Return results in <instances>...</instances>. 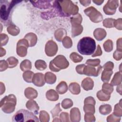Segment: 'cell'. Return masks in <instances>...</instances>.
<instances>
[{
  "label": "cell",
  "instance_id": "obj_22",
  "mask_svg": "<svg viewBox=\"0 0 122 122\" xmlns=\"http://www.w3.org/2000/svg\"><path fill=\"white\" fill-rule=\"evenodd\" d=\"M84 105L83 107V110L85 113L89 112L94 114L95 112L94 105L96 103L93 102H84Z\"/></svg>",
  "mask_w": 122,
  "mask_h": 122
},
{
  "label": "cell",
  "instance_id": "obj_1",
  "mask_svg": "<svg viewBox=\"0 0 122 122\" xmlns=\"http://www.w3.org/2000/svg\"><path fill=\"white\" fill-rule=\"evenodd\" d=\"M77 50L82 55H90L93 54L96 50L95 40L90 37L82 38L78 43Z\"/></svg>",
  "mask_w": 122,
  "mask_h": 122
},
{
  "label": "cell",
  "instance_id": "obj_13",
  "mask_svg": "<svg viewBox=\"0 0 122 122\" xmlns=\"http://www.w3.org/2000/svg\"><path fill=\"white\" fill-rule=\"evenodd\" d=\"M71 33L72 37H74L80 35L82 31V26L80 23L71 22Z\"/></svg>",
  "mask_w": 122,
  "mask_h": 122
},
{
  "label": "cell",
  "instance_id": "obj_51",
  "mask_svg": "<svg viewBox=\"0 0 122 122\" xmlns=\"http://www.w3.org/2000/svg\"><path fill=\"white\" fill-rule=\"evenodd\" d=\"M122 39L120 38V39H118L117 41V50L122 51Z\"/></svg>",
  "mask_w": 122,
  "mask_h": 122
},
{
  "label": "cell",
  "instance_id": "obj_24",
  "mask_svg": "<svg viewBox=\"0 0 122 122\" xmlns=\"http://www.w3.org/2000/svg\"><path fill=\"white\" fill-rule=\"evenodd\" d=\"M122 82V73L121 72H116L111 82V84L112 86L119 85Z\"/></svg>",
  "mask_w": 122,
  "mask_h": 122
},
{
  "label": "cell",
  "instance_id": "obj_53",
  "mask_svg": "<svg viewBox=\"0 0 122 122\" xmlns=\"http://www.w3.org/2000/svg\"><path fill=\"white\" fill-rule=\"evenodd\" d=\"M0 95H1L3 93L5 92V85L2 82H0Z\"/></svg>",
  "mask_w": 122,
  "mask_h": 122
},
{
  "label": "cell",
  "instance_id": "obj_3",
  "mask_svg": "<svg viewBox=\"0 0 122 122\" xmlns=\"http://www.w3.org/2000/svg\"><path fill=\"white\" fill-rule=\"evenodd\" d=\"M39 122L38 118L32 112L25 109H20L12 117V122Z\"/></svg>",
  "mask_w": 122,
  "mask_h": 122
},
{
  "label": "cell",
  "instance_id": "obj_30",
  "mask_svg": "<svg viewBox=\"0 0 122 122\" xmlns=\"http://www.w3.org/2000/svg\"><path fill=\"white\" fill-rule=\"evenodd\" d=\"M20 68L21 71H25L29 70L31 68V63L28 60H24L20 64Z\"/></svg>",
  "mask_w": 122,
  "mask_h": 122
},
{
  "label": "cell",
  "instance_id": "obj_17",
  "mask_svg": "<svg viewBox=\"0 0 122 122\" xmlns=\"http://www.w3.org/2000/svg\"><path fill=\"white\" fill-rule=\"evenodd\" d=\"M24 39H26L28 41L30 47L34 46L36 44L37 41V36L35 35V34L32 32H30L24 36Z\"/></svg>",
  "mask_w": 122,
  "mask_h": 122
},
{
  "label": "cell",
  "instance_id": "obj_18",
  "mask_svg": "<svg viewBox=\"0 0 122 122\" xmlns=\"http://www.w3.org/2000/svg\"><path fill=\"white\" fill-rule=\"evenodd\" d=\"M24 93L25 97L30 100L36 98L38 95L37 91L31 87H28L26 88L25 90Z\"/></svg>",
  "mask_w": 122,
  "mask_h": 122
},
{
  "label": "cell",
  "instance_id": "obj_8",
  "mask_svg": "<svg viewBox=\"0 0 122 122\" xmlns=\"http://www.w3.org/2000/svg\"><path fill=\"white\" fill-rule=\"evenodd\" d=\"M29 46L28 41L23 39L19 40L17 44V53L20 57H24L27 53V48Z\"/></svg>",
  "mask_w": 122,
  "mask_h": 122
},
{
  "label": "cell",
  "instance_id": "obj_40",
  "mask_svg": "<svg viewBox=\"0 0 122 122\" xmlns=\"http://www.w3.org/2000/svg\"><path fill=\"white\" fill-rule=\"evenodd\" d=\"M73 105L72 101L70 99H65L61 102V106L63 108L67 109L70 108Z\"/></svg>",
  "mask_w": 122,
  "mask_h": 122
},
{
  "label": "cell",
  "instance_id": "obj_4",
  "mask_svg": "<svg viewBox=\"0 0 122 122\" xmlns=\"http://www.w3.org/2000/svg\"><path fill=\"white\" fill-rule=\"evenodd\" d=\"M69 65V62L65 56L59 55L50 61L49 68L51 71L58 72L61 70L67 68Z\"/></svg>",
  "mask_w": 122,
  "mask_h": 122
},
{
  "label": "cell",
  "instance_id": "obj_12",
  "mask_svg": "<svg viewBox=\"0 0 122 122\" xmlns=\"http://www.w3.org/2000/svg\"><path fill=\"white\" fill-rule=\"evenodd\" d=\"M44 76L42 73H37L34 74L32 78L33 84L38 87H41L45 84Z\"/></svg>",
  "mask_w": 122,
  "mask_h": 122
},
{
  "label": "cell",
  "instance_id": "obj_43",
  "mask_svg": "<svg viewBox=\"0 0 122 122\" xmlns=\"http://www.w3.org/2000/svg\"><path fill=\"white\" fill-rule=\"evenodd\" d=\"M60 103H58L56 105L55 108L51 111V113H52L53 118L55 117V116H58L59 112L61 111V110L60 109Z\"/></svg>",
  "mask_w": 122,
  "mask_h": 122
},
{
  "label": "cell",
  "instance_id": "obj_47",
  "mask_svg": "<svg viewBox=\"0 0 122 122\" xmlns=\"http://www.w3.org/2000/svg\"><path fill=\"white\" fill-rule=\"evenodd\" d=\"M113 58L116 60H120L122 59V51H115L113 53Z\"/></svg>",
  "mask_w": 122,
  "mask_h": 122
},
{
  "label": "cell",
  "instance_id": "obj_49",
  "mask_svg": "<svg viewBox=\"0 0 122 122\" xmlns=\"http://www.w3.org/2000/svg\"><path fill=\"white\" fill-rule=\"evenodd\" d=\"M102 54V51L101 50V48L100 45H98L96 51L94 53H93V54H92V57H95L97 56H101Z\"/></svg>",
  "mask_w": 122,
  "mask_h": 122
},
{
  "label": "cell",
  "instance_id": "obj_21",
  "mask_svg": "<svg viewBox=\"0 0 122 122\" xmlns=\"http://www.w3.org/2000/svg\"><path fill=\"white\" fill-rule=\"evenodd\" d=\"M57 92L59 94H64L68 90V86L66 82L62 81L59 83L56 88Z\"/></svg>",
  "mask_w": 122,
  "mask_h": 122
},
{
  "label": "cell",
  "instance_id": "obj_23",
  "mask_svg": "<svg viewBox=\"0 0 122 122\" xmlns=\"http://www.w3.org/2000/svg\"><path fill=\"white\" fill-rule=\"evenodd\" d=\"M69 89L71 92L73 94H78L81 92V88L79 84L76 82L70 83Z\"/></svg>",
  "mask_w": 122,
  "mask_h": 122
},
{
  "label": "cell",
  "instance_id": "obj_46",
  "mask_svg": "<svg viewBox=\"0 0 122 122\" xmlns=\"http://www.w3.org/2000/svg\"><path fill=\"white\" fill-rule=\"evenodd\" d=\"M8 67H9V66L7 61H6L5 60L0 61V71L6 70Z\"/></svg>",
  "mask_w": 122,
  "mask_h": 122
},
{
  "label": "cell",
  "instance_id": "obj_50",
  "mask_svg": "<svg viewBox=\"0 0 122 122\" xmlns=\"http://www.w3.org/2000/svg\"><path fill=\"white\" fill-rule=\"evenodd\" d=\"M119 21V19H118L116 20H115L114 22V27H115L116 29L121 30H122V21L118 23Z\"/></svg>",
  "mask_w": 122,
  "mask_h": 122
},
{
  "label": "cell",
  "instance_id": "obj_2",
  "mask_svg": "<svg viewBox=\"0 0 122 122\" xmlns=\"http://www.w3.org/2000/svg\"><path fill=\"white\" fill-rule=\"evenodd\" d=\"M22 1L19 0H0V15L1 21L3 23H7L9 24L10 23V18L11 11L13 7L18 3Z\"/></svg>",
  "mask_w": 122,
  "mask_h": 122
},
{
  "label": "cell",
  "instance_id": "obj_11",
  "mask_svg": "<svg viewBox=\"0 0 122 122\" xmlns=\"http://www.w3.org/2000/svg\"><path fill=\"white\" fill-rule=\"evenodd\" d=\"M102 69V66L101 65L98 66L97 68L89 65H85L83 70V74L89 76L97 77L100 74Z\"/></svg>",
  "mask_w": 122,
  "mask_h": 122
},
{
  "label": "cell",
  "instance_id": "obj_15",
  "mask_svg": "<svg viewBox=\"0 0 122 122\" xmlns=\"http://www.w3.org/2000/svg\"><path fill=\"white\" fill-rule=\"evenodd\" d=\"M105 30L102 28L96 29L93 32V35L97 41L102 40L106 36Z\"/></svg>",
  "mask_w": 122,
  "mask_h": 122
},
{
  "label": "cell",
  "instance_id": "obj_48",
  "mask_svg": "<svg viewBox=\"0 0 122 122\" xmlns=\"http://www.w3.org/2000/svg\"><path fill=\"white\" fill-rule=\"evenodd\" d=\"M85 66V65L83 64L78 65L76 67V71L79 74H83V70L84 69V67Z\"/></svg>",
  "mask_w": 122,
  "mask_h": 122
},
{
  "label": "cell",
  "instance_id": "obj_25",
  "mask_svg": "<svg viewBox=\"0 0 122 122\" xmlns=\"http://www.w3.org/2000/svg\"><path fill=\"white\" fill-rule=\"evenodd\" d=\"M67 34L66 30L63 29H59L56 30L54 33L55 39L59 41H62L63 39V36Z\"/></svg>",
  "mask_w": 122,
  "mask_h": 122
},
{
  "label": "cell",
  "instance_id": "obj_54",
  "mask_svg": "<svg viewBox=\"0 0 122 122\" xmlns=\"http://www.w3.org/2000/svg\"><path fill=\"white\" fill-rule=\"evenodd\" d=\"M5 54H6V51H5V49L2 48V47H1L0 48V56L2 57V56L5 55Z\"/></svg>",
  "mask_w": 122,
  "mask_h": 122
},
{
  "label": "cell",
  "instance_id": "obj_29",
  "mask_svg": "<svg viewBox=\"0 0 122 122\" xmlns=\"http://www.w3.org/2000/svg\"><path fill=\"white\" fill-rule=\"evenodd\" d=\"M113 71H107L104 70L102 72L101 79L102 81L104 82H108L110 80L111 75L112 74Z\"/></svg>",
  "mask_w": 122,
  "mask_h": 122
},
{
  "label": "cell",
  "instance_id": "obj_27",
  "mask_svg": "<svg viewBox=\"0 0 122 122\" xmlns=\"http://www.w3.org/2000/svg\"><path fill=\"white\" fill-rule=\"evenodd\" d=\"M112 107L109 104L102 105L99 107L100 112L103 115H107L112 111Z\"/></svg>",
  "mask_w": 122,
  "mask_h": 122
},
{
  "label": "cell",
  "instance_id": "obj_14",
  "mask_svg": "<svg viewBox=\"0 0 122 122\" xmlns=\"http://www.w3.org/2000/svg\"><path fill=\"white\" fill-rule=\"evenodd\" d=\"M93 85L94 82L93 80L89 77L85 78L81 82V86L83 89L86 91L92 90Z\"/></svg>",
  "mask_w": 122,
  "mask_h": 122
},
{
  "label": "cell",
  "instance_id": "obj_39",
  "mask_svg": "<svg viewBox=\"0 0 122 122\" xmlns=\"http://www.w3.org/2000/svg\"><path fill=\"white\" fill-rule=\"evenodd\" d=\"M63 46L66 48H70L72 45V42L71 40L69 37H64L62 41Z\"/></svg>",
  "mask_w": 122,
  "mask_h": 122
},
{
  "label": "cell",
  "instance_id": "obj_26",
  "mask_svg": "<svg viewBox=\"0 0 122 122\" xmlns=\"http://www.w3.org/2000/svg\"><path fill=\"white\" fill-rule=\"evenodd\" d=\"M71 113V121H75L76 118L81 120V113L79 110L77 108H73L71 109L70 111Z\"/></svg>",
  "mask_w": 122,
  "mask_h": 122
},
{
  "label": "cell",
  "instance_id": "obj_19",
  "mask_svg": "<svg viewBox=\"0 0 122 122\" xmlns=\"http://www.w3.org/2000/svg\"><path fill=\"white\" fill-rule=\"evenodd\" d=\"M46 98L48 100L56 101L59 99V95L54 90H48L46 94Z\"/></svg>",
  "mask_w": 122,
  "mask_h": 122
},
{
  "label": "cell",
  "instance_id": "obj_16",
  "mask_svg": "<svg viewBox=\"0 0 122 122\" xmlns=\"http://www.w3.org/2000/svg\"><path fill=\"white\" fill-rule=\"evenodd\" d=\"M26 107L30 111H32L34 114H37L38 113V110L39 107L36 102L33 101L32 99L27 102L26 104Z\"/></svg>",
  "mask_w": 122,
  "mask_h": 122
},
{
  "label": "cell",
  "instance_id": "obj_20",
  "mask_svg": "<svg viewBox=\"0 0 122 122\" xmlns=\"http://www.w3.org/2000/svg\"><path fill=\"white\" fill-rule=\"evenodd\" d=\"M44 78L46 82L50 84L55 83L56 80V75L51 72H47L45 74Z\"/></svg>",
  "mask_w": 122,
  "mask_h": 122
},
{
  "label": "cell",
  "instance_id": "obj_33",
  "mask_svg": "<svg viewBox=\"0 0 122 122\" xmlns=\"http://www.w3.org/2000/svg\"><path fill=\"white\" fill-rule=\"evenodd\" d=\"M35 66L37 70L42 71L47 68V64L44 61L38 60L36 61L35 63Z\"/></svg>",
  "mask_w": 122,
  "mask_h": 122
},
{
  "label": "cell",
  "instance_id": "obj_42",
  "mask_svg": "<svg viewBox=\"0 0 122 122\" xmlns=\"http://www.w3.org/2000/svg\"><path fill=\"white\" fill-rule=\"evenodd\" d=\"M100 60L98 59L94 60L89 59L86 61V64L91 66H97L100 64Z\"/></svg>",
  "mask_w": 122,
  "mask_h": 122
},
{
  "label": "cell",
  "instance_id": "obj_55",
  "mask_svg": "<svg viewBox=\"0 0 122 122\" xmlns=\"http://www.w3.org/2000/svg\"><path fill=\"white\" fill-rule=\"evenodd\" d=\"M92 1L95 3L96 5H101L103 2H104V0H92Z\"/></svg>",
  "mask_w": 122,
  "mask_h": 122
},
{
  "label": "cell",
  "instance_id": "obj_6",
  "mask_svg": "<svg viewBox=\"0 0 122 122\" xmlns=\"http://www.w3.org/2000/svg\"><path fill=\"white\" fill-rule=\"evenodd\" d=\"M60 4L64 16L75 15L78 13V7L71 0L58 1Z\"/></svg>",
  "mask_w": 122,
  "mask_h": 122
},
{
  "label": "cell",
  "instance_id": "obj_35",
  "mask_svg": "<svg viewBox=\"0 0 122 122\" xmlns=\"http://www.w3.org/2000/svg\"><path fill=\"white\" fill-rule=\"evenodd\" d=\"M103 48L105 51L110 52L113 49V42L111 40L106 41L103 43Z\"/></svg>",
  "mask_w": 122,
  "mask_h": 122
},
{
  "label": "cell",
  "instance_id": "obj_31",
  "mask_svg": "<svg viewBox=\"0 0 122 122\" xmlns=\"http://www.w3.org/2000/svg\"><path fill=\"white\" fill-rule=\"evenodd\" d=\"M97 97L101 101H107L109 100L111 95L104 93L102 90L98 91L97 93Z\"/></svg>",
  "mask_w": 122,
  "mask_h": 122
},
{
  "label": "cell",
  "instance_id": "obj_44",
  "mask_svg": "<svg viewBox=\"0 0 122 122\" xmlns=\"http://www.w3.org/2000/svg\"><path fill=\"white\" fill-rule=\"evenodd\" d=\"M9 41V37L6 34H0V46L5 45Z\"/></svg>",
  "mask_w": 122,
  "mask_h": 122
},
{
  "label": "cell",
  "instance_id": "obj_7",
  "mask_svg": "<svg viewBox=\"0 0 122 122\" xmlns=\"http://www.w3.org/2000/svg\"><path fill=\"white\" fill-rule=\"evenodd\" d=\"M84 12L87 16L90 17L91 20L92 22L98 23L103 20V16L101 13L93 6L86 9Z\"/></svg>",
  "mask_w": 122,
  "mask_h": 122
},
{
  "label": "cell",
  "instance_id": "obj_37",
  "mask_svg": "<svg viewBox=\"0 0 122 122\" xmlns=\"http://www.w3.org/2000/svg\"><path fill=\"white\" fill-rule=\"evenodd\" d=\"M7 62L8 64L9 68H13L17 66L18 63V60L14 57H10L7 60Z\"/></svg>",
  "mask_w": 122,
  "mask_h": 122
},
{
  "label": "cell",
  "instance_id": "obj_34",
  "mask_svg": "<svg viewBox=\"0 0 122 122\" xmlns=\"http://www.w3.org/2000/svg\"><path fill=\"white\" fill-rule=\"evenodd\" d=\"M34 73L31 71H25L22 76L24 81L27 82H32V78L34 75Z\"/></svg>",
  "mask_w": 122,
  "mask_h": 122
},
{
  "label": "cell",
  "instance_id": "obj_45",
  "mask_svg": "<svg viewBox=\"0 0 122 122\" xmlns=\"http://www.w3.org/2000/svg\"><path fill=\"white\" fill-rule=\"evenodd\" d=\"M113 63L111 61H108L103 65V68L104 70L107 71H111L113 68Z\"/></svg>",
  "mask_w": 122,
  "mask_h": 122
},
{
  "label": "cell",
  "instance_id": "obj_41",
  "mask_svg": "<svg viewBox=\"0 0 122 122\" xmlns=\"http://www.w3.org/2000/svg\"><path fill=\"white\" fill-rule=\"evenodd\" d=\"M121 102V100H120V102L119 103H117L115 105V106L114 107V112L112 113L113 115H115L118 117L122 116V110L119 111V110L122 109Z\"/></svg>",
  "mask_w": 122,
  "mask_h": 122
},
{
  "label": "cell",
  "instance_id": "obj_38",
  "mask_svg": "<svg viewBox=\"0 0 122 122\" xmlns=\"http://www.w3.org/2000/svg\"><path fill=\"white\" fill-rule=\"evenodd\" d=\"M115 20L112 18L105 19L103 21V25L106 28H113L114 27V22Z\"/></svg>",
  "mask_w": 122,
  "mask_h": 122
},
{
  "label": "cell",
  "instance_id": "obj_32",
  "mask_svg": "<svg viewBox=\"0 0 122 122\" xmlns=\"http://www.w3.org/2000/svg\"><path fill=\"white\" fill-rule=\"evenodd\" d=\"M102 90L106 94L110 95L113 92V88L111 84H109L106 82V83H104L102 85Z\"/></svg>",
  "mask_w": 122,
  "mask_h": 122
},
{
  "label": "cell",
  "instance_id": "obj_28",
  "mask_svg": "<svg viewBox=\"0 0 122 122\" xmlns=\"http://www.w3.org/2000/svg\"><path fill=\"white\" fill-rule=\"evenodd\" d=\"M7 30L9 33L13 36H16L20 32L19 28L13 23H12L9 27H8Z\"/></svg>",
  "mask_w": 122,
  "mask_h": 122
},
{
  "label": "cell",
  "instance_id": "obj_36",
  "mask_svg": "<svg viewBox=\"0 0 122 122\" xmlns=\"http://www.w3.org/2000/svg\"><path fill=\"white\" fill-rule=\"evenodd\" d=\"M71 59L74 62H81L82 59L83 57L80 55H79L77 53L73 52H72L70 56Z\"/></svg>",
  "mask_w": 122,
  "mask_h": 122
},
{
  "label": "cell",
  "instance_id": "obj_52",
  "mask_svg": "<svg viewBox=\"0 0 122 122\" xmlns=\"http://www.w3.org/2000/svg\"><path fill=\"white\" fill-rule=\"evenodd\" d=\"M91 0H80V2L83 6H87L90 4Z\"/></svg>",
  "mask_w": 122,
  "mask_h": 122
},
{
  "label": "cell",
  "instance_id": "obj_10",
  "mask_svg": "<svg viewBox=\"0 0 122 122\" xmlns=\"http://www.w3.org/2000/svg\"><path fill=\"white\" fill-rule=\"evenodd\" d=\"M58 51V45L52 40L48 41L45 45V51L47 56L51 57L54 56Z\"/></svg>",
  "mask_w": 122,
  "mask_h": 122
},
{
  "label": "cell",
  "instance_id": "obj_9",
  "mask_svg": "<svg viewBox=\"0 0 122 122\" xmlns=\"http://www.w3.org/2000/svg\"><path fill=\"white\" fill-rule=\"evenodd\" d=\"M119 5L118 0H108L103 8L104 13L107 15H112L115 13Z\"/></svg>",
  "mask_w": 122,
  "mask_h": 122
},
{
  "label": "cell",
  "instance_id": "obj_5",
  "mask_svg": "<svg viewBox=\"0 0 122 122\" xmlns=\"http://www.w3.org/2000/svg\"><path fill=\"white\" fill-rule=\"evenodd\" d=\"M16 104V98L13 94L4 97L0 101V108L2 111L7 113L14 112Z\"/></svg>",
  "mask_w": 122,
  "mask_h": 122
}]
</instances>
